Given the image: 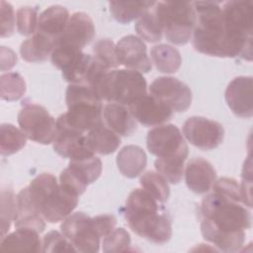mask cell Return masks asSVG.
<instances>
[{
	"instance_id": "32",
	"label": "cell",
	"mask_w": 253,
	"mask_h": 253,
	"mask_svg": "<svg viewBox=\"0 0 253 253\" xmlns=\"http://www.w3.org/2000/svg\"><path fill=\"white\" fill-rule=\"evenodd\" d=\"M152 7L140 16L135 25V31L140 40L148 42H157L161 41L163 34Z\"/></svg>"
},
{
	"instance_id": "16",
	"label": "cell",
	"mask_w": 253,
	"mask_h": 253,
	"mask_svg": "<svg viewBox=\"0 0 253 253\" xmlns=\"http://www.w3.org/2000/svg\"><path fill=\"white\" fill-rule=\"evenodd\" d=\"M85 134L68 126L60 115L56 120V130L52 141L54 151L69 159L91 151L86 145Z\"/></svg>"
},
{
	"instance_id": "30",
	"label": "cell",
	"mask_w": 253,
	"mask_h": 253,
	"mask_svg": "<svg viewBox=\"0 0 253 253\" xmlns=\"http://www.w3.org/2000/svg\"><path fill=\"white\" fill-rule=\"evenodd\" d=\"M27 143L23 130L12 124H2L0 126V153L3 156L12 155L21 150Z\"/></svg>"
},
{
	"instance_id": "42",
	"label": "cell",
	"mask_w": 253,
	"mask_h": 253,
	"mask_svg": "<svg viewBox=\"0 0 253 253\" xmlns=\"http://www.w3.org/2000/svg\"><path fill=\"white\" fill-rule=\"evenodd\" d=\"M7 52H8V56H6V53L1 49V70L2 71L11 69L17 62L16 53L10 48H7Z\"/></svg>"
},
{
	"instance_id": "23",
	"label": "cell",
	"mask_w": 253,
	"mask_h": 253,
	"mask_svg": "<svg viewBox=\"0 0 253 253\" xmlns=\"http://www.w3.org/2000/svg\"><path fill=\"white\" fill-rule=\"evenodd\" d=\"M1 251H29L42 252V241L40 232L30 228H16L1 238Z\"/></svg>"
},
{
	"instance_id": "11",
	"label": "cell",
	"mask_w": 253,
	"mask_h": 253,
	"mask_svg": "<svg viewBox=\"0 0 253 253\" xmlns=\"http://www.w3.org/2000/svg\"><path fill=\"white\" fill-rule=\"evenodd\" d=\"M146 146L157 158L188 156V145L175 125H161L147 132Z\"/></svg>"
},
{
	"instance_id": "3",
	"label": "cell",
	"mask_w": 253,
	"mask_h": 253,
	"mask_svg": "<svg viewBox=\"0 0 253 253\" xmlns=\"http://www.w3.org/2000/svg\"><path fill=\"white\" fill-rule=\"evenodd\" d=\"M196 24L193 31V46L204 54L217 57H241L239 48L226 34L219 3L193 2Z\"/></svg>"
},
{
	"instance_id": "4",
	"label": "cell",
	"mask_w": 253,
	"mask_h": 253,
	"mask_svg": "<svg viewBox=\"0 0 253 253\" xmlns=\"http://www.w3.org/2000/svg\"><path fill=\"white\" fill-rule=\"evenodd\" d=\"M26 190L34 206L50 223L65 219L78 205V197L62 191L56 177L50 173L38 175Z\"/></svg>"
},
{
	"instance_id": "25",
	"label": "cell",
	"mask_w": 253,
	"mask_h": 253,
	"mask_svg": "<svg viewBox=\"0 0 253 253\" xmlns=\"http://www.w3.org/2000/svg\"><path fill=\"white\" fill-rule=\"evenodd\" d=\"M147 157L138 145L124 146L117 155V165L120 172L126 178L139 176L146 167Z\"/></svg>"
},
{
	"instance_id": "27",
	"label": "cell",
	"mask_w": 253,
	"mask_h": 253,
	"mask_svg": "<svg viewBox=\"0 0 253 253\" xmlns=\"http://www.w3.org/2000/svg\"><path fill=\"white\" fill-rule=\"evenodd\" d=\"M154 1H112L109 8L112 16L121 24H128L154 5Z\"/></svg>"
},
{
	"instance_id": "7",
	"label": "cell",
	"mask_w": 253,
	"mask_h": 253,
	"mask_svg": "<svg viewBox=\"0 0 253 253\" xmlns=\"http://www.w3.org/2000/svg\"><path fill=\"white\" fill-rule=\"evenodd\" d=\"M147 93V83L142 73L131 69L109 70L103 77L97 95L102 101L131 106Z\"/></svg>"
},
{
	"instance_id": "33",
	"label": "cell",
	"mask_w": 253,
	"mask_h": 253,
	"mask_svg": "<svg viewBox=\"0 0 253 253\" xmlns=\"http://www.w3.org/2000/svg\"><path fill=\"white\" fill-rule=\"evenodd\" d=\"M1 98L6 101H17L26 92V82L24 78L16 72L4 73L0 76Z\"/></svg>"
},
{
	"instance_id": "40",
	"label": "cell",
	"mask_w": 253,
	"mask_h": 253,
	"mask_svg": "<svg viewBox=\"0 0 253 253\" xmlns=\"http://www.w3.org/2000/svg\"><path fill=\"white\" fill-rule=\"evenodd\" d=\"M76 251L71 242L60 232L52 230L47 232L42 239V252Z\"/></svg>"
},
{
	"instance_id": "29",
	"label": "cell",
	"mask_w": 253,
	"mask_h": 253,
	"mask_svg": "<svg viewBox=\"0 0 253 253\" xmlns=\"http://www.w3.org/2000/svg\"><path fill=\"white\" fill-rule=\"evenodd\" d=\"M68 166L88 185L94 183L102 172V161L93 152H87L74 159H70Z\"/></svg>"
},
{
	"instance_id": "8",
	"label": "cell",
	"mask_w": 253,
	"mask_h": 253,
	"mask_svg": "<svg viewBox=\"0 0 253 253\" xmlns=\"http://www.w3.org/2000/svg\"><path fill=\"white\" fill-rule=\"evenodd\" d=\"M226 34L241 51V57L252 60L253 3L251 1H227L222 7Z\"/></svg>"
},
{
	"instance_id": "17",
	"label": "cell",
	"mask_w": 253,
	"mask_h": 253,
	"mask_svg": "<svg viewBox=\"0 0 253 253\" xmlns=\"http://www.w3.org/2000/svg\"><path fill=\"white\" fill-rule=\"evenodd\" d=\"M225 101L234 115L249 119L253 115L252 77L238 76L232 79L225 90Z\"/></svg>"
},
{
	"instance_id": "20",
	"label": "cell",
	"mask_w": 253,
	"mask_h": 253,
	"mask_svg": "<svg viewBox=\"0 0 253 253\" xmlns=\"http://www.w3.org/2000/svg\"><path fill=\"white\" fill-rule=\"evenodd\" d=\"M103 122L121 136H129L136 129V121L128 107L118 103H108L103 108Z\"/></svg>"
},
{
	"instance_id": "34",
	"label": "cell",
	"mask_w": 253,
	"mask_h": 253,
	"mask_svg": "<svg viewBox=\"0 0 253 253\" xmlns=\"http://www.w3.org/2000/svg\"><path fill=\"white\" fill-rule=\"evenodd\" d=\"M185 157H169L157 158L154 162L156 171L163 176L167 182L171 184H178L184 174Z\"/></svg>"
},
{
	"instance_id": "24",
	"label": "cell",
	"mask_w": 253,
	"mask_h": 253,
	"mask_svg": "<svg viewBox=\"0 0 253 253\" xmlns=\"http://www.w3.org/2000/svg\"><path fill=\"white\" fill-rule=\"evenodd\" d=\"M85 140L87 147L99 155L114 153L121 144L120 135L110 129L104 122L91 128L85 134Z\"/></svg>"
},
{
	"instance_id": "5",
	"label": "cell",
	"mask_w": 253,
	"mask_h": 253,
	"mask_svg": "<svg viewBox=\"0 0 253 253\" xmlns=\"http://www.w3.org/2000/svg\"><path fill=\"white\" fill-rule=\"evenodd\" d=\"M67 112L62 114L71 127L86 133L103 123V101L85 84H69L65 92Z\"/></svg>"
},
{
	"instance_id": "9",
	"label": "cell",
	"mask_w": 253,
	"mask_h": 253,
	"mask_svg": "<svg viewBox=\"0 0 253 253\" xmlns=\"http://www.w3.org/2000/svg\"><path fill=\"white\" fill-rule=\"evenodd\" d=\"M60 231L77 252L96 253L100 250L102 235L95 218L84 212L78 211L67 216L60 225Z\"/></svg>"
},
{
	"instance_id": "26",
	"label": "cell",
	"mask_w": 253,
	"mask_h": 253,
	"mask_svg": "<svg viewBox=\"0 0 253 253\" xmlns=\"http://www.w3.org/2000/svg\"><path fill=\"white\" fill-rule=\"evenodd\" d=\"M56 41L39 32L22 42L20 53L28 62H42L47 59L55 46Z\"/></svg>"
},
{
	"instance_id": "15",
	"label": "cell",
	"mask_w": 253,
	"mask_h": 253,
	"mask_svg": "<svg viewBox=\"0 0 253 253\" xmlns=\"http://www.w3.org/2000/svg\"><path fill=\"white\" fill-rule=\"evenodd\" d=\"M134 120L143 126H157L170 121L173 111L161 100L146 93L128 107Z\"/></svg>"
},
{
	"instance_id": "28",
	"label": "cell",
	"mask_w": 253,
	"mask_h": 253,
	"mask_svg": "<svg viewBox=\"0 0 253 253\" xmlns=\"http://www.w3.org/2000/svg\"><path fill=\"white\" fill-rule=\"evenodd\" d=\"M150 57L156 69L162 73H174L182 63L179 50L166 43L154 45L150 50Z\"/></svg>"
},
{
	"instance_id": "41",
	"label": "cell",
	"mask_w": 253,
	"mask_h": 253,
	"mask_svg": "<svg viewBox=\"0 0 253 253\" xmlns=\"http://www.w3.org/2000/svg\"><path fill=\"white\" fill-rule=\"evenodd\" d=\"M1 10V37H10L15 32L16 16L13 6L5 1L0 3Z\"/></svg>"
},
{
	"instance_id": "13",
	"label": "cell",
	"mask_w": 253,
	"mask_h": 253,
	"mask_svg": "<svg viewBox=\"0 0 253 253\" xmlns=\"http://www.w3.org/2000/svg\"><path fill=\"white\" fill-rule=\"evenodd\" d=\"M149 93L178 113L186 112L192 103V91L188 85L171 76H161L153 80Z\"/></svg>"
},
{
	"instance_id": "38",
	"label": "cell",
	"mask_w": 253,
	"mask_h": 253,
	"mask_svg": "<svg viewBox=\"0 0 253 253\" xmlns=\"http://www.w3.org/2000/svg\"><path fill=\"white\" fill-rule=\"evenodd\" d=\"M103 251L106 253L125 252L130 246V236L128 232L123 228H114L103 239Z\"/></svg>"
},
{
	"instance_id": "18",
	"label": "cell",
	"mask_w": 253,
	"mask_h": 253,
	"mask_svg": "<svg viewBox=\"0 0 253 253\" xmlns=\"http://www.w3.org/2000/svg\"><path fill=\"white\" fill-rule=\"evenodd\" d=\"M95 37V26L91 17L84 12L73 13L66 28L56 42L82 50Z\"/></svg>"
},
{
	"instance_id": "1",
	"label": "cell",
	"mask_w": 253,
	"mask_h": 253,
	"mask_svg": "<svg viewBox=\"0 0 253 253\" xmlns=\"http://www.w3.org/2000/svg\"><path fill=\"white\" fill-rule=\"evenodd\" d=\"M211 189L200 207L202 235L220 251L236 252L243 246L245 230L251 227V213L234 179L220 178Z\"/></svg>"
},
{
	"instance_id": "10",
	"label": "cell",
	"mask_w": 253,
	"mask_h": 253,
	"mask_svg": "<svg viewBox=\"0 0 253 253\" xmlns=\"http://www.w3.org/2000/svg\"><path fill=\"white\" fill-rule=\"evenodd\" d=\"M18 124L30 140L45 145L53 141L56 121L44 107L36 103L25 104L18 114Z\"/></svg>"
},
{
	"instance_id": "37",
	"label": "cell",
	"mask_w": 253,
	"mask_h": 253,
	"mask_svg": "<svg viewBox=\"0 0 253 253\" xmlns=\"http://www.w3.org/2000/svg\"><path fill=\"white\" fill-rule=\"evenodd\" d=\"M38 9L32 6H23L17 10L16 25L18 32L23 36H31L38 29Z\"/></svg>"
},
{
	"instance_id": "31",
	"label": "cell",
	"mask_w": 253,
	"mask_h": 253,
	"mask_svg": "<svg viewBox=\"0 0 253 253\" xmlns=\"http://www.w3.org/2000/svg\"><path fill=\"white\" fill-rule=\"evenodd\" d=\"M141 188L152 196L159 203L167 202L170 196V189L166 179L158 172L147 171L139 179Z\"/></svg>"
},
{
	"instance_id": "19",
	"label": "cell",
	"mask_w": 253,
	"mask_h": 253,
	"mask_svg": "<svg viewBox=\"0 0 253 253\" xmlns=\"http://www.w3.org/2000/svg\"><path fill=\"white\" fill-rule=\"evenodd\" d=\"M216 179L213 166L202 157L191 159L185 168L187 187L194 193L202 195L208 193Z\"/></svg>"
},
{
	"instance_id": "14",
	"label": "cell",
	"mask_w": 253,
	"mask_h": 253,
	"mask_svg": "<svg viewBox=\"0 0 253 253\" xmlns=\"http://www.w3.org/2000/svg\"><path fill=\"white\" fill-rule=\"evenodd\" d=\"M119 64L140 73L151 71L152 65L147 55L146 45L142 40L133 35L123 37L116 43Z\"/></svg>"
},
{
	"instance_id": "39",
	"label": "cell",
	"mask_w": 253,
	"mask_h": 253,
	"mask_svg": "<svg viewBox=\"0 0 253 253\" xmlns=\"http://www.w3.org/2000/svg\"><path fill=\"white\" fill-rule=\"evenodd\" d=\"M88 184L69 166L61 171L59 175V187L65 193L74 197H80L86 190Z\"/></svg>"
},
{
	"instance_id": "2",
	"label": "cell",
	"mask_w": 253,
	"mask_h": 253,
	"mask_svg": "<svg viewBox=\"0 0 253 253\" xmlns=\"http://www.w3.org/2000/svg\"><path fill=\"white\" fill-rule=\"evenodd\" d=\"M125 218L129 228L138 236L164 244L172 237V222L164 208L146 191L134 189L126 202Z\"/></svg>"
},
{
	"instance_id": "12",
	"label": "cell",
	"mask_w": 253,
	"mask_h": 253,
	"mask_svg": "<svg viewBox=\"0 0 253 253\" xmlns=\"http://www.w3.org/2000/svg\"><path fill=\"white\" fill-rule=\"evenodd\" d=\"M185 138L202 150H211L223 141L224 129L220 123L204 117H191L183 126Z\"/></svg>"
},
{
	"instance_id": "6",
	"label": "cell",
	"mask_w": 253,
	"mask_h": 253,
	"mask_svg": "<svg viewBox=\"0 0 253 253\" xmlns=\"http://www.w3.org/2000/svg\"><path fill=\"white\" fill-rule=\"evenodd\" d=\"M152 9L169 42L178 45L189 42L196 24L193 2H155Z\"/></svg>"
},
{
	"instance_id": "36",
	"label": "cell",
	"mask_w": 253,
	"mask_h": 253,
	"mask_svg": "<svg viewBox=\"0 0 253 253\" xmlns=\"http://www.w3.org/2000/svg\"><path fill=\"white\" fill-rule=\"evenodd\" d=\"M17 196L11 190L1 191V238L17 217Z\"/></svg>"
},
{
	"instance_id": "35",
	"label": "cell",
	"mask_w": 253,
	"mask_h": 253,
	"mask_svg": "<svg viewBox=\"0 0 253 253\" xmlns=\"http://www.w3.org/2000/svg\"><path fill=\"white\" fill-rule=\"evenodd\" d=\"M94 57L106 69H116L120 64L116 54V44L110 39H101L93 45Z\"/></svg>"
},
{
	"instance_id": "21",
	"label": "cell",
	"mask_w": 253,
	"mask_h": 253,
	"mask_svg": "<svg viewBox=\"0 0 253 253\" xmlns=\"http://www.w3.org/2000/svg\"><path fill=\"white\" fill-rule=\"evenodd\" d=\"M17 208L15 228H30L40 233L45 229V219L30 200L26 188L17 195Z\"/></svg>"
},
{
	"instance_id": "22",
	"label": "cell",
	"mask_w": 253,
	"mask_h": 253,
	"mask_svg": "<svg viewBox=\"0 0 253 253\" xmlns=\"http://www.w3.org/2000/svg\"><path fill=\"white\" fill-rule=\"evenodd\" d=\"M69 18V12L65 7L52 5L39 16L37 32L57 42L64 32Z\"/></svg>"
}]
</instances>
